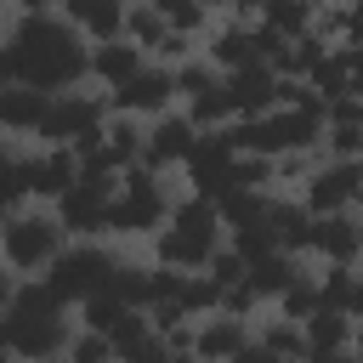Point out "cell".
Instances as JSON below:
<instances>
[{
  "mask_svg": "<svg viewBox=\"0 0 363 363\" xmlns=\"http://www.w3.org/2000/svg\"><path fill=\"white\" fill-rule=\"evenodd\" d=\"M85 34L68 17H11V40H6V79L11 85H34L62 96L74 79L91 74V51L79 45Z\"/></svg>",
  "mask_w": 363,
  "mask_h": 363,
  "instance_id": "1",
  "label": "cell"
},
{
  "mask_svg": "<svg viewBox=\"0 0 363 363\" xmlns=\"http://www.w3.org/2000/svg\"><path fill=\"white\" fill-rule=\"evenodd\" d=\"M62 306L68 301H57L45 278H6V346L17 363H51L57 352H68L79 329L68 323Z\"/></svg>",
  "mask_w": 363,
  "mask_h": 363,
  "instance_id": "2",
  "label": "cell"
},
{
  "mask_svg": "<svg viewBox=\"0 0 363 363\" xmlns=\"http://www.w3.org/2000/svg\"><path fill=\"white\" fill-rule=\"evenodd\" d=\"M153 250H159V267H176V272H204L216 261V250H227V221H221V204L204 199V193H187L176 199L164 233H153Z\"/></svg>",
  "mask_w": 363,
  "mask_h": 363,
  "instance_id": "3",
  "label": "cell"
},
{
  "mask_svg": "<svg viewBox=\"0 0 363 363\" xmlns=\"http://www.w3.org/2000/svg\"><path fill=\"white\" fill-rule=\"evenodd\" d=\"M62 216L57 210H6V227H0V255H6V267L17 272V278H40V272H51V261L68 250L62 244Z\"/></svg>",
  "mask_w": 363,
  "mask_h": 363,
  "instance_id": "4",
  "label": "cell"
},
{
  "mask_svg": "<svg viewBox=\"0 0 363 363\" xmlns=\"http://www.w3.org/2000/svg\"><path fill=\"white\" fill-rule=\"evenodd\" d=\"M113 272H119V261L102 250V244H91V238H79V244H68L57 261H51V272H45V284H51V295L57 301H91V295H102L108 284H113Z\"/></svg>",
  "mask_w": 363,
  "mask_h": 363,
  "instance_id": "5",
  "label": "cell"
},
{
  "mask_svg": "<svg viewBox=\"0 0 363 363\" xmlns=\"http://www.w3.org/2000/svg\"><path fill=\"white\" fill-rule=\"evenodd\" d=\"M113 96V113H136V119H164V113H176V96H182V85H176V68L170 62H147L130 85H119V91H108Z\"/></svg>",
  "mask_w": 363,
  "mask_h": 363,
  "instance_id": "6",
  "label": "cell"
},
{
  "mask_svg": "<svg viewBox=\"0 0 363 363\" xmlns=\"http://www.w3.org/2000/svg\"><path fill=\"white\" fill-rule=\"evenodd\" d=\"M301 204H306L312 216H340V210H357V204H363V170H357V159H323V164L306 176Z\"/></svg>",
  "mask_w": 363,
  "mask_h": 363,
  "instance_id": "7",
  "label": "cell"
},
{
  "mask_svg": "<svg viewBox=\"0 0 363 363\" xmlns=\"http://www.w3.org/2000/svg\"><path fill=\"white\" fill-rule=\"evenodd\" d=\"M199 142H204V130H199L187 113H164V119H153V125H147L142 164H147V170H159V176H170L176 164H193Z\"/></svg>",
  "mask_w": 363,
  "mask_h": 363,
  "instance_id": "8",
  "label": "cell"
},
{
  "mask_svg": "<svg viewBox=\"0 0 363 363\" xmlns=\"http://www.w3.org/2000/svg\"><path fill=\"white\" fill-rule=\"evenodd\" d=\"M250 346H255V335H250V323L233 318V312H210V318H199V329H193V357H199V363H238Z\"/></svg>",
  "mask_w": 363,
  "mask_h": 363,
  "instance_id": "9",
  "label": "cell"
},
{
  "mask_svg": "<svg viewBox=\"0 0 363 363\" xmlns=\"http://www.w3.org/2000/svg\"><path fill=\"white\" fill-rule=\"evenodd\" d=\"M204 57H210L221 74H244V68L267 62V51H261V23H227V28H210Z\"/></svg>",
  "mask_w": 363,
  "mask_h": 363,
  "instance_id": "10",
  "label": "cell"
},
{
  "mask_svg": "<svg viewBox=\"0 0 363 363\" xmlns=\"http://www.w3.org/2000/svg\"><path fill=\"white\" fill-rule=\"evenodd\" d=\"M147 62H153V57H147L136 40H108V45H91V79H96L102 91L130 85V79H136Z\"/></svg>",
  "mask_w": 363,
  "mask_h": 363,
  "instance_id": "11",
  "label": "cell"
},
{
  "mask_svg": "<svg viewBox=\"0 0 363 363\" xmlns=\"http://www.w3.org/2000/svg\"><path fill=\"white\" fill-rule=\"evenodd\" d=\"M62 17H68L79 34H91L96 45H108V40H125L130 6H125V0H62Z\"/></svg>",
  "mask_w": 363,
  "mask_h": 363,
  "instance_id": "12",
  "label": "cell"
},
{
  "mask_svg": "<svg viewBox=\"0 0 363 363\" xmlns=\"http://www.w3.org/2000/svg\"><path fill=\"white\" fill-rule=\"evenodd\" d=\"M312 250H318L329 267H352V261L363 255V221H357L352 210H340V216H318V238H312Z\"/></svg>",
  "mask_w": 363,
  "mask_h": 363,
  "instance_id": "13",
  "label": "cell"
},
{
  "mask_svg": "<svg viewBox=\"0 0 363 363\" xmlns=\"http://www.w3.org/2000/svg\"><path fill=\"white\" fill-rule=\"evenodd\" d=\"M45 113H51V91H34V85H6L0 91V119H6L11 136H40Z\"/></svg>",
  "mask_w": 363,
  "mask_h": 363,
  "instance_id": "14",
  "label": "cell"
},
{
  "mask_svg": "<svg viewBox=\"0 0 363 363\" xmlns=\"http://www.w3.org/2000/svg\"><path fill=\"white\" fill-rule=\"evenodd\" d=\"M295 278H306V261H301V255H289V250H278V255H267V261H255V267H250V289H255L261 301H278Z\"/></svg>",
  "mask_w": 363,
  "mask_h": 363,
  "instance_id": "15",
  "label": "cell"
},
{
  "mask_svg": "<svg viewBox=\"0 0 363 363\" xmlns=\"http://www.w3.org/2000/svg\"><path fill=\"white\" fill-rule=\"evenodd\" d=\"M170 34H176V28H170V17H164L153 0H136V6H130V17H125V40H136L147 57H159V45H164Z\"/></svg>",
  "mask_w": 363,
  "mask_h": 363,
  "instance_id": "16",
  "label": "cell"
},
{
  "mask_svg": "<svg viewBox=\"0 0 363 363\" xmlns=\"http://www.w3.org/2000/svg\"><path fill=\"white\" fill-rule=\"evenodd\" d=\"M255 340H261L272 357H284V363H306V329H301L295 318H284V312H272Z\"/></svg>",
  "mask_w": 363,
  "mask_h": 363,
  "instance_id": "17",
  "label": "cell"
},
{
  "mask_svg": "<svg viewBox=\"0 0 363 363\" xmlns=\"http://www.w3.org/2000/svg\"><path fill=\"white\" fill-rule=\"evenodd\" d=\"M312 23H318V0H272L267 17H261V28H272V34H284V40L312 34Z\"/></svg>",
  "mask_w": 363,
  "mask_h": 363,
  "instance_id": "18",
  "label": "cell"
},
{
  "mask_svg": "<svg viewBox=\"0 0 363 363\" xmlns=\"http://www.w3.org/2000/svg\"><path fill=\"white\" fill-rule=\"evenodd\" d=\"M62 357H68V363H119V346H113V335H96V329L79 323V335L68 340Z\"/></svg>",
  "mask_w": 363,
  "mask_h": 363,
  "instance_id": "19",
  "label": "cell"
},
{
  "mask_svg": "<svg viewBox=\"0 0 363 363\" xmlns=\"http://www.w3.org/2000/svg\"><path fill=\"white\" fill-rule=\"evenodd\" d=\"M267 6H272V0H233L238 23H250V17H267Z\"/></svg>",
  "mask_w": 363,
  "mask_h": 363,
  "instance_id": "20",
  "label": "cell"
},
{
  "mask_svg": "<svg viewBox=\"0 0 363 363\" xmlns=\"http://www.w3.org/2000/svg\"><path fill=\"white\" fill-rule=\"evenodd\" d=\"M346 312H352V318H363V272H357V284H352V301H346Z\"/></svg>",
  "mask_w": 363,
  "mask_h": 363,
  "instance_id": "21",
  "label": "cell"
},
{
  "mask_svg": "<svg viewBox=\"0 0 363 363\" xmlns=\"http://www.w3.org/2000/svg\"><path fill=\"white\" fill-rule=\"evenodd\" d=\"M204 11L216 17V11H233V0H204Z\"/></svg>",
  "mask_w": 363,
  "mask_h": 363,
  "instance_id": "22",
  "label": "cell"
},
{
  "mask_svg": "<svg viewBox=\"0 0 363 363\" xmlns=\"http://www.w3.org/2000/svg\"><path fill=\"white\" fill-rule=\"evenodd\" d=\"M352 352L363 357V318H357V329H352Z\"/></svg>",
  "mask_w": 363,
  "mask_h": 363,
  "instance_id": "23",
  "label": "cell"
},
{
  "mask_svg": "<svg viewBox=\"0 0 363 363\" xmlns=\"http://www.w3.org/2000/svg\"><path fill=\"white\" fill-rule=\"evenodd\" d=\"M352 11H357V23H363V0H352Z\"/></svg>",
  "mask_w": 363,
  "mask_h": 363,
  "instance_id": "24",
  "label": "cell"
},
{
  "mask_svg": "<svg viewBox=\"0 0 363 363\" xmlns=\"http://www.w3.org/2000/svg\"><path fill=\"white\" fill-rule=\"evenodd\" d=\"M357 170H363V159H357Z\"/></svg>",
  "mask_w": 363,
  "mask_h": 363,
  "instance_id": "25",
  "label": "cell"
}]
</instances>
